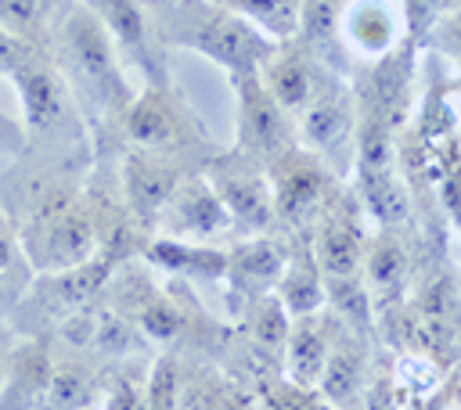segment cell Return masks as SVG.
Segmentation results:
<instances>
[{
    "instance_id": "obj_12",
    "label": "cell",
    "mask_w": 461,
    "mask_h": 410,
    "mask_svg": "<svg viewBox=\"0 0 461 410\" xmlns=\"http://www.w3.org/2000/svg\"><path fill=\"white\" fill-rule=\"evenodd\" d=\"M288 248H292V234H277V230H267V234H252L245 241H238L230 252H227V270H223V284H227V309L238 316L249 302H256L259 295L274 291L281 270H285V259H288Z\"/></svg>"
},
{
    "instance_id": "obj_14",
    "label": "cell",
    "mask_w": 461,
    "mask_h": 410,
    "mask_svg": "<svg viewBox=\"0 0 461 410\" xmlns=\"http://www.w3.org/2000/svg\"><path fill=\"white\" fill-rule=\"evenodd\" d=\"M360 281L371 295L375 316H389L393 309L407 306L411 288V245L403 227H378V234H367L364 255H360Z\"/></svg>"
},
{
    "instance_id": "obj_11",
    "label": "cell",
    "mask_w": 461,
    "mask_h": 410,
    "mask_svg": "<svg viewBox=\"0 0 461 410\" xmlns=\"http://www.w3.org/2000/svg\"><path fill=\"white\" fill-rule=\"evenodd\" d=\"M364 241H367L364 209H360L353 187L342 180L331 191V198L324 201V209L317 212L310 234H306V245H310V255H313L321 277H353V273H360Z\"/></svg>"
},
{
    "instance_id": "obj_32",
    "label": "cell",
    "mask_w": 461,
    "mask_h": 410,
    "mask_svg": "<svg viewBox=\"0 0 461 410\" xmlns=\"http://www.w3.org/2000/svg\"><path fill=\"white\" fill-rule=\"evenodd\" d=\"M263 410H321V396L281 374L263 378Z\"/></svg>"
},
{
    "instance_id": "obj_7",
    "label": "cell",
    "mask_w": 461,
    "mask_h": 410,
    "mask_svg": "<svg viewBox=\"0 0 461 410\" xmlns=\"http://www.w3.org/2000/svg\"><path fill=\"white\" fill-rule=\"evenodd\" d=\"M353 137H357V108L349 79L335 72H321L317 90L295 115V144L317 155L339 180L353 169Z\"/></svg>"
},
{
    "instance_id": "obj_2",
    "label": "cell",
    "mask_w": 461,
    "mask_h": 410,
    "mask_svg": "<svg viewBox=\"0 0 461 410\" xmlns=\"http://www.w3.org/2000/svg\"><path fill=\"white\" fill-rule=\"evenodd\" d=\"M140 7L158 47L194 50L220 65L227 76L259 72V65L277 47L259 29L212 0H140Z\"/></svg>"
},
{
    "instance_id": "obj_30",
    "label": "cell",
    "mask_w": 461,
    "mask_h": 410,
    "mask_svg": "<svg viewBox=\"0 0 461 410\" xmlns=\"http://www.w3.org/2000/svg\"><path fill=\"white\" fill-rule=\"evenodd\" d=\"M176 396H180V367H176V356L166 349L162 356H155L144 378L140 403L144 410H176Z\"/></svg>"
},
{
    "instance_id": "obj_10",
    "label": "cell",
    "mask_w": 461,
    "mask_h": 410,
    "mask_svg": "<svg viewBox=\"0 0 461 410\" xmlns=\"http://www.w3.org/2000/svg\"><path fill=\"white\" fill-rule=\"evenodd\" d=\"M234 101H238V140L234 151L256 165H270L277 155L295 147V119L281 111V104L267 94L259 72L230 76Z\"/></svg>"
},
{
    "instance_id": "obj_31",
    "label": "cell",
    "mask_w": 461,
    "mask_h": 410,
    "mask_svg": "<svg viewBox=\"0 0 461 410\" xmlns=\"http://www.w3.org/2000/svg\"><path fill=\"white\" fill-rule=\"evenodd\" d=\"M454 4L457 0H400L403 40H411L421 50L425 40L432 36V29H439V22L454 14Z\"/></svg>"
},
{
    "instance_id": "obj_36",
    "label": "cell",
    "mask_w": 461,
    "mask_h": 410,
    "mask_svg": "<svg viewBox=\"0 0 461 410\" xmlns=\"http://www.w3.org/2000/svg\"><path fill=\"white\" fill-rule=\"evenodd\" d=\"M11 349H14V342H11V334L0 327V385H4V374H7V363H11Z\"/></svg>"
},
{
    "instance_id": "obj_28",
    "label": "cell",
    "mask_w": 461,
    "mask_h": 410,
    "mask_svg": "<svg viewBox=\"0 0 461 410\" xmlns=\"http://www.w3.org/2000/svg\"><path fill=\"white\" fill-rule=\"evenodd\" d=\"M65 7V0H0V25L18 40L47 43Z\"/></svg>"
},
{
    "instance_id": "obj_3",
    "label": "cell",
    "mask_w": 461,
    "mask_h": 410,
    "mask_svg": "<svg viewBox=\"0 0 461 410\" xmlns=\"http://www.w3.org/2000/svg\"><path fill=\"white\" fill-rule=\"evenodd\" d=\"M108 284H115V291L108 295V302L144 334V342H155L162 349H176V345H194L205 334L212 338H227V331L220 324H212V316L191 299L184 295V288L162 291L137 263L126 259V266L119 263L108 277Z\"/></svg>"
},
{
    "instance_id": "obj_20",
    "label": "cell",
    "mask_w": 461,
    "mask_h": 410,
    "mask_svg": "<svg viewBox=\"0 0 461 410\" xmlns=\"http://www.w3.org/2000/svg\"><path fill=\"white\" fill-rule=\"evenodd\" d=\"M342 4L346 0H299V22H295L292 43H299L328 72L349 79L357 72V65H353V58L346 54V47L339 40Z\"/></svg>"
},
{
    "instance_id": "obj_4",
    "label": "cell",
    "mask_w": 461,
    "mask_h": 410,
    "mask_svg": "<svg viewBox=\"0 0 461 410\" xmlns=\"http://www.w3.org/2000/svg\"><path fill=\"white\" fill-rule=\"evenodd\" d=\"M115 137L122 140L126 151L173 158L187 169H202L216 151V144L209 140V133L202 129V122L194 119V111L187 108V101L173 83L144 86L140 94H133V101L126 104L115 126Z\"/></svg>"
},
{
    "instance_id": "obj_16",
    "label": "cell",
    "mask_w": 461,
    "mask_h": 410,
    "mask_svg": "<svg viewBox=\"0 0 461 410\" xmlns=\"http://www.w3.org/2000/svg\"><path fill=\"white\" fill-rule=\"evenodd\" d=\"M198 169H187L173 158H158V155H144V151H122V209L130 216V223L137 227V234H151L155 230V216L158 209L169 201L173 187Z\"/></svg>"
},
{
    "instance_id": "obj_18",
    "label": "cell",
    "mask_w": 461,
    "mask_h": 410,
    "mask_svg": "<svg viewBox=\"0 0 461 410\" xmlns=\"http://www.w3.org/2000/svg\"><path fill=\"white\" fill-rule=\"evenodd\" d=\"M393 4L396 0H346L342 4L339 40H342V47L357 68L367 61H378L382 54H389L403 40L400 11Z\"/></svg>"
},
{
    "instance_id": "obj_21",
    "label": "cell",
    "mask_w": 461,
    "mask_h": 410,
    "mask_svg": "<svg viewBox=\"0 0 461 410\" xmlns=\"http://www.w3.org/2000/svg\"><path fill=\"white\" fill-rule=\"evenodd\" d=\"M324 65H317L299 43L285 40L270 50V58L259 65V79L267 86V94L281 104V111H288L292 119L303 111V104L310 101V94L317 90Z\"/></svg>"
},
{
    "instance_id": "obj_13",
    "label": "cell",
    "mask_w": 461,
    "mask_h": 410,
    "mask_svg": "<svg viewBox=\"0 0 461 410\" xmlns=\"http://www.w3.org/2000/svg\"><path fill=\"white\" fill-rule=\"evenodd\" d=\"M79 4L86 11H94V18L112 36L119 58L130 61L144 76V86H166L169 83L166 54H162V47L155 43V36L148 29L140 0H79Z\"/></svg>"
},
{
    "instance_id": "obj_25",
    "label": "cell",
    "mask_w": 461,
    "mask_h": 410,
    "mask_svg": "<svg viewBox=\"0 0 461 410\" xmlns=\"http://www.w3.org/2000/svg\"><path fill=\"white\" fill-rule=\"evenodd\" d=\"M274 295L288 316H303V313H313L324 306V277H321L303 234H292V248H288L285 270L274 284Z\"/></svg>"
},
{
    "instance_id": "obj_24",
    "label": "cell",
    "mask_w": 461,
    "mask_h": 410,
    "mask_svg": "<svg viewBox=\"0 0 461 410\" xmlns=\"http://www.w3.org/2000/svg\"><path fill=\"white\" fill-rule=\"evenodd\" d=\"M353 194L378 227H407L411 187L396 169H353Z\"/></svg>"
},
{
    "instance_id": "obj_29",
    "label": "cell",
    "mask_w": 461,
    "mask_h": 410,
    "mask_svg": "<svg viewBox=\"0 0 461 410\" xmlns=\"http://www.w3.org/2000/svg\"><path fill=\"white\" fill-rule=\"evenodd\" d=\"M29 281H32V266H29V259L22 252L14 223L0 212V313H7L22 299Z\"/></svg>"
},
{
    "instance_id": "obj_23",
    "label": "cell",
    "mask_w": 461,
    "mask_h": 410,
    "mask_svg": "<svg viewBox=\"0 0 461 410\" xmlns=\"http://www.w3.org/2000/svg\"><path fill=\"white\" fill-rule=\"evenodd\" d=\"M137 255H144L148 263L187 277V281H220L227 270V252L223 248H209L202 241H180V237H162V234H148L137 245Z\"/></svg>"
},
{
    "instance_id": "obj_38",
    "label": "cell",
    "mask_w": 461,
    "mask_h": 410,
    "mask_svg": "<svg viewBox=\"0 0 461 410\" xmlns=\"http://www.w3.org/2000/svg\"><path fill=\"white\" fill-rule=\"evenodd\" d=\"M65 4H76V0H65Z\"/></svg>"
},
{
    "instance_id": "obj_15",
    "label": "cell",
    "mask_w": 461,
    "mask_h": 410,
    "mask_svg": "<svg viewBox=\"0 0 461 410\" xmlns=\"http://www.w3.org/2000/svg\"><path fill=\"white\" fill-rule=\"evenodd\" d=\"M227 230H234V223H230L227 209L220 205L216 191L209 187V180L198 169V173H187L173 187L169 201L155 216V230L151 234L180 237V241H202L205 245V237H216V234H227Z\"/></svg>"
},
{
    "instance_id": "obj_1",
    "label": "cell",
    "mask_w": 461,
    "mask_h": 410,
    "mask_svg": "<svg viewBox=\"0 0 461 410\" xmlns=\"http://www.w3.org/2000/svg\"><path fill=\"white\" fill-rule=\"evenodd\" d=\"M47 50L94 137L115 133L126 104L133 101V90L122 76L119 50L104 25L86 11L79 0L61 11V18L50 29Z\"/></svg>"
},
{
    "instance_id": "obj_6",
    "label": "cell",
    "mask_w": 461,
    "mask_h": 410,
    "mask_svg": "<svg viewBox=\"0 0 461 410\" xmlns=\"http://www.w3.org/2000/svg\"><path fill=\"white\" fill-rule=\"evenodd\" d=\"M130 255H122L119 248H101L94 259L68 266V270H54V273H32L29 288L22 291V299L11 306V313L32 320L36 316V334L43 327H61L68 316H76L79 309H86L94 299H101L112 270L119 263H126Z\"/></svg>"
},
{
    "instance_id": "obj_8",
    "label": "cell",
    "mask_w": 461,
    "mask_h": 410,
    "mask_svg": "<svg viewBox=\"0 0 461 410\" xmlns=\"http://www.w3.org/2000/svg\"><path fill=\"white\" fill-rule=\"evenodd\" d=\"M267 183H270V201H274V227L306 237L317 212L324 209V201L342 180L317 155L295 144L267 165Z\"/></svg>"
},
{
    "instance_id": "obj_22",
    "label": "cell",
    "mask_w": 461,
    "mask_h": 410,
    "mask_svg": "<svg viewBox=\"0 0 461 410\" xmlns=\"http://www.w3.org/2000/svg\"><path fill=\"white\" fill-rule=\"evenodd\" d=\"M97 392H101V374H97V367L86 352H79L72 345L61 356L50 352L47 385L40 392L43 410H83V406L94 403Z\"/></svg>"
},
{
    "instance_id": "obj_34",
    "label": "cell",
    "mask_w": 461,
    "mask_h": 410,
    "mask_svg": "<svg viewBox=\"0 0 461 410\" xmlns=\"http://www.w3.org/2000/svg\"><path fill=\"white\" fill-rule=\"evenodd\" d=\"M0 151H7V155H25V129H22V122H14L4 108H0Z\"/></svg>"
},
{
    "instance_id": "obj_35",
    "label": "cell",
    "mask_w": 461,
    "mask_h": 410,
    "mask_svg": "<svg viewBox=\"0 0 461 410\" xmlns=\"http://www.w3.org/2000/svg\"><path fill=\"white\" fill-rule=\"evenodd\" d=\"M216 410H249V403L238 392H220L216 396Z\"/></svg>"
},
{
    "instance_id": "obj_27",
    "label": "cell",
    "mask_w": 461,
    "mask_h": 410,
    "mask_svg": "<svg viewBox=\"0 0 461 410\" xmlns=\"http://www.w3.org/2000/svg\"><path fill=\"white\" fill-rule=\"evenodd\" d=\"M212 4L238 14L241 22H249L252 29H259L274 43H285L295 36L299 0H212Z\"/></svg>"
},
{
    "instance_id": "obj_33",
    "label": "cell",
    "mask_w": 461,
    "mask_h": 410,
    "mask_svg": "<svg viewBox=\"0 0 461 410\" xmlns=\"http://www.w3.org/2000/svg\"><path fill=\"white\" fill-rule=\"evenodd\" d=\"M36 47H43V43H29V40H18L14 32H7L4 25H0V76H11Z\"/></svg>"
},
{
    "instance_id": "obj_37",
    "label": "cell",
    "mask_w": 461,
    "mask_h": 410,
    "mask_svg": "<svg viewBox=\"0 0 461 410\" xmlns=\"http://www.w3.org/2000/svg\"><path fill=\"white\" fill-rule=\"evenodd\" d=\"M321 410H331V406H324V403H321Z\"/></svg>"
},
{
    "instance_id": "obj_19",
    "label": "cell",
    "mask_w": 461,
    "mask_h": 410,
    "mask_svg": "<svg viewBox=\"0 0 461 410\" xmlns=\"http://www.w3.org/2000/svg\"><path fill=\"white\" fill-rule=\"evenodd\" d=\"M339 320L321 306L313 313L292 316L288 320V338H285V378L303 385V388H317L321 367L331 352V342L339 334Z\"/></svg>"
},
{
    "instance_id": "obj_5",
    "label": "cell",
    "mask_w": 461,
    "mask_h": 410,
    "mask_svg": "<svg viewBox=\"0 0 461 410\" xmlns=\"http://www.w3.org/2000/svg\"><path fill=\"white\" fill-rule=\"evenodd\" d=\"M7 79L18 86L22 119H25V126H22L25 129V151L32 144H40V147L72 151L79 158L83 147L90 144V129H86L47 43L36 47Z\"/></svg>"
},
{
    "instance_id": "obj_17",
    "label": "cell",
    "mask_w": 461,
    "mask_h": 410,
    "mask_svg": "<svg viewBox=\"0 0 461 410\" xmlns=\"http://www.w3.org/2000/svg\"><path fill=\"white\" fill-rule=\"evenodd\" d=\"M371 352H367V338L349 331V327H339L335 342H331V352L321 367V378H317V396L324 399V406L331 410H357L364 403V392L371 385Z\"/></svg>"
},
{
    "instance_id": "obj_26",
    "label": "cell",
    "mask_w": 461,
    "mask_h": 410,
    "mask_svg": "<svg viewBox=\"0 0 461 410\" xmlns=\"http://www.w3.org/2000/svg\"><path fill=\"white\" fill-rule=\"evenodd\" d=\"M324 309L342 327L371 338V331H375V309H371V295H367L360 273H353V277H324Z\"/></svg>"
},
{
    "instance_id": "obj_9",
    "label": "cell",
    "mask_w": 461,
    "mask_h": 410,
    "mask_svg": "<svg viewBox=\"0 0 461 410\" xmlns=\"http://www.w3.org/2000/svg\"><path fill=\"white\" fill-rule=\"evenodd\" d=\"M202 176L216 191L234 230L241 234L274 230V201H270V183H267L263 165L249 162L245 155L230 147V151H212L209 162L202 165Z\"/></svg>"
}]
</instances>
